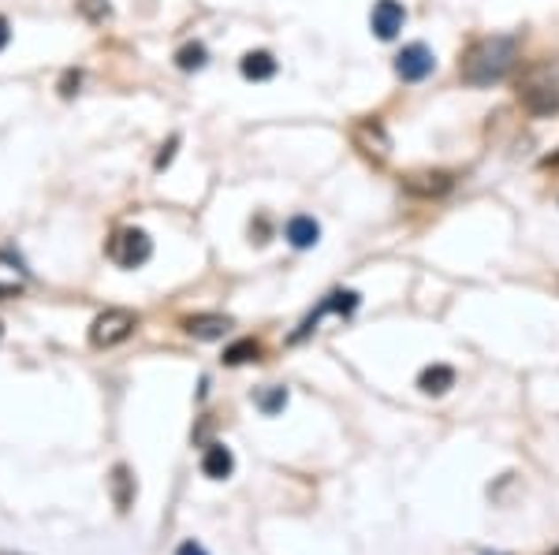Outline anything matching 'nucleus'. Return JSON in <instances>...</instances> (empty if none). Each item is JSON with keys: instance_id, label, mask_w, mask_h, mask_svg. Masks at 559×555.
Returning a JSON list of instances; mask_svg holds the SVG:
<instances>
[{"instance_id": "15", "label": "nucleus", "mask_w": 559, "mask_h": 555, "mask_svg": "<svg viewBox=\"0 0 559 555\" xmlns=\"http://www.w3.org/2000/svg\"><path fill=\"white\" fill-rule=\"evenodd\" d=\"M239 71H243L246 79L265 82V79H273V75H276V60H273V52L258 49V52H246V57L239 60Z\"/></svg>"}, {"instance_id": "10", "label": "nucleus", "mask_w": 559, "mask_h": 555, "mask_svg": "<svg viewBox=\"0 0 559 555\" xmlns=\"http://www.w3.org/2000/svg\"><path fill=\"white\" fill-rule=\"evenodd\" d=\"M283 239L291 243L295 250H310V246H317V239H321V224H317L314 217H306V212H299V217L287 220Z\"/></svg>"}, {"instance_id": "21", "label": "nucleus", "mask_w": 559, "mask_h": 555, "mask_svg": "<svg viewBox=\"0 0 559 555\" xmlns=\"http://www.w3.org/2000/svg\"><path fill=\"white\" fill-rule=\"evenodd\" d=\"M175 146H179V138H175V135L168 138V146H160V153H157V160H153V168H157V172L165 168V165H172V157H175Z\"/></svg>"}, {"instance_id": "9", "label": "nucleus", "mask_w": 559, "mask_h": 555, "mask_svg": "<svg viewBox=\"0 0 559 555\" xmlns=\"http://www.w3.org/2000/svg\"><path fill=\"white\" fill-rule=\"evenodd\" d=\"M518 101L533 116H559V86H530L526 94H518Z\"/></svg>"}, {"instance_id": "3", "label": "nucleus", "mask_w": 559, "mask_h": 555, "mask_svg": "<svg viewBox=\"0 0 559 555\" xmlns=\"http://www.w3.org/2000/svg\"><path fill=\"white\" fill-rule=\"evenodd\" d=\"M108 258H113L120 268H138L153 258V243L142 227H123L108 239Z\"/></svg>"}, {"instance_id": "16", "label": "nucleus", "mask_w": 559, "mask_h": 555, "mask_svg": "<svg viewBox=\"0 0 559 555\" xmlns=\"http://www.w3.org/2000/svg\"><path fill=\"white\" fill-rule=\"evenodd\" d=\"M261 354V347L254 343V339H239V343H231L224 351V362L228 366H243V362H254V358Z\"/></svg>"}, {"instance_id": "8", "label": "nucleus", "mask_w": 559, "mask_h": 555, "mask_svg": "<svg viewBox=\"0 0 559 555\" xmlns=\"http://www.w3.org/2000/svg\"><path fill=\"white\" fill-rule=\"evenodd\" d=\"M403 187L410 194H422V198H440V194H447L455 187V179L447 172H422V175H407Z\"/></svg>"}, {"instance_id": "5", "label": "nucleus", "mask_w": 559, "mask_h": 555, "mask_svg": "<svg viewBox=\"0 0 559 555\" xmlns=\"http://www.w3.org/2000/svg\"><path fill=\"white\" fill-rule=\"evenodd\" d=\"M351 138H354V146L362 150L366 157H377V160H384L392 153V138H388V127L377 116H366V119H358L354 127H351Z\"/></svg>"}, {"instance_id": "18", "label": "nucleus", "mask_w": 559, "mask_h": 555, "mask_svg": "<svg viewBox=\"0 0 559 555\" xmlns=\"http://www.w3.org/2000/svg\"><path fill=\"white\" fill-rule=\"evenodd\" d=\"M113 489H116V507L128 511V504H131V477H128L123 466H116V474H113Z\"/></svg>"}, {"instance_id": "12", "label": "nucleus", "mask_w": 559, "mask_h": 555, "mask_svg": "<svg viewBox=\"0 0 559 555\" xmlns=\"http://www.w3.org/2000/svg\"><path fill=\"white\" fill-rule=\"evenodd\" d=\"M418 388L425 391V396H444V391H452L455 388V369L452 366H425L418 373Z\"/></svg>"}, {"instance_id": "13", "label": "nucleus", "mask_w": 559, "mask_h": 555, "mask_svg": "<svg viewBox=\"0 0 559 555\" xmlns=\"http://www.w3.org/2000/svg\"><path fill=\"white\" fill-rule=\"evenodd\" d=\"M27 288V268L12 254H0V298H12Z\"/></svg>"}, {"instance_id": "20", "label": "nucleus", "mask_w": 559, "mask_h": 555, "mask_svg": "<svg viewBox=\"0 0 559 555\" xmlns=\"http://www.w3.org/2000/svg\"><path fill=\"white\" fill-rule=\"evenodd\" d=\"M283 403H287V391L283 388H273V391H265V396H258V406L265 410V414H276Z\"/></svg>"}, {"instance_id": "2", "label": "nucleus", "mask_w": 559, "mask_h": 555, "mask_svg": "<svg viewBox=\"0 0 559 555\" xmlns=\"http://www.w3.org/2000/svg\"><path fill=\"white\" fill-rule=\"evenodd\" d=\"M135 328H138V317L131 310H123V306H113V310L94 317V325H89V343L101 347V351L120 347L135 335Z\"/></svg>"}, {"instance_id": "4", "label": "nucleus", "mask_w": 559, "mask_h": 555, "mask_svg": "<svg viewBox=\"0 0 559 555\" xmlns=\"http://www.w3.org/2000/svg\"><path fill=\"white\" fill-rule=\"evenodd\" d=\"M432 71H437V57H432V49L422 45V42L403 45V52L395 57V75H400L403 82H422V79L432 75Z\"/></svg>"}, {"instance_id": "17", "label": "nucleus", "mask_w": 559, "mask_h": 555, "mask_svg": "<svg viewBox=\"0 0 559 555\" xmlns=\"http://www.w3.org/2000/svg\"><path fill=\"white\" fill-rule=\"evenodd\" d=\"M206 60H209L206 57V45H198V42H190V45H183V49L175 52V64L183 67V71H202Z\"/></svg>"}, {"instance_id": "6", "label": "nucleus", "mask_w": 559, "mask_h": 555, "mask_svg": "<svg viewBox=\"0 0 559 555\" xmlns=\"http://www.w3.org/2000/svg\"><path fill=\"white\" fill-rule=\"evenodd\" d=\"M407 23V8L400 4V0H377L373 4V15H369V27L381 42H392L400 38V30Z\"/></svg>"}, {"instance_id": "1", "label": "nucleus", "mask_w": 559, "mask_h": 555, "mask_svg": "<svg viewBox=\"0 0 559 555\" xmlns=\"http://www.w3.org/2000/svg\"><path fill=\"white\" fill-rule=\"evenodd\" d=\"M518 64V38L515 34H493V38H481L462 52L459 60V79L466 86H496L515 71Z\"/></svg>"}, {"instance_id": "14", "label": "nucleus", "mask_w": 559, "mask_h": 555, "mask_svg": "<svg viewBox=\"0 0 559 555\" xmlns=\"http://www.w3.org/2000/svg\"><path fill=\"white\" fill-rule=\"evenodd\" d=\"M231 470H236V459H231L228 447H224V443H209L206 455H202V474L213 477V481H221V477H228Z\"/></svg>"}, {"instance_id": "19", "label": "nucleus", "mask_w": 559, "mask_h": 555, "mask_svg": "<svg viewBox=\"0 0 559 555\" xmlns=\"http://www.w3.org/2000/svg\"><path fill=\"white\" fill-rule=\"evenodd\" d=\"M79 12L86 15L89 23H105L113 8H108V0H79Z\"/></svg>"}, {"instance_id": "22", "label": "nucleus", "mask_w": 559, "mask_h": 555, "mask_svg": "<svg viewBox=\"0 0 559 555\" xmlns=\"http://www.w3.org/2000/svg\"><path fill=\"white\" fill-rule=\"evenodd\" d=\"M175 555H206V548H202V544H194V541H187V544H179Z\"/></svg>"}, {"instance_id": "7", "label": "nucleus", "mask_w": 559, "mask_h": 555, "mask_svg": "<svg viewBox=\"0 0 559 555\" xmlns=\"http://www.w3.org/2000/svg\"><path fill=\"white\" fill-rule=\"evenodd\" d=\"M354 310H358V295H354V291H332L329 298H321V306H317L310 317L302 320V328L291 335V343H299V339L310 335V332H314V325H317V320H321L324 313H354Z\"/></svg>"}, {"instance_id": "11", "label": "nucleus", "mask_w": 559, "mask_h": 555, "mask_svg": "<svg viewBox=\"0 0 559 555\" xmlns=\"http://www.w3.org/2000/svg\"><path fill=\"white\" fill-rule=\"evenodd\" d=\"M187 335L194 339H224L228 328H231V320L221 317V313H198V317H187Z\"/></svg>"}, {"instance_id": "24", "label": "nucleus", "mask_w": 559, "mask_h": 555, "mask_svg": "<svg viewBox=\"0 0 559 555\" xmlns=\"http://www.w3.org/2000/svg\"><path fill=\"white\" fill-rule=\"evenodd\" d=\"M540 165H545V168H559V153H548L545 160H540Z\"/></svg>"}, {"instance_id": "23", "label": "nucleus", "mask_w": 559, "mask_h": 555, "mask_svg": "<svg viewBox=\"0 0 559 555\" xmlns=\"http://www.w3.org/2000/svg\"><path fill=\"white\" fill-rule=\"evenodd\" d=\"M8 38H12V30H8V19H4V15H0V49L8 45Z\"/></svg>"}]
</instances>
